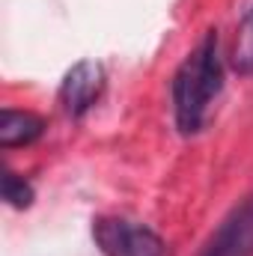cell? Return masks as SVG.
Instances as JSON below:
<instances>
[{
  "instance_id": "obj_1",
  "label": "cell",
  "mask_w": 253,
  "mask_h": 256,
  "mask_svg": "<svg viewBox=\"0 0 253 256\" xmlns=\"http://www.w3.org/2000/svg\"><path fill=\"white\" fill-rule=\"evenodd\" d=\"M220 86H224V66L218 57V36L206 33L173 78V108L179 131L185 134L200 131Z\"/></svg>"
},
{
  "instance_id": "obj_2",
  "label": "cell",
  "mask_w": 253,
  "mask_h": 256,
  "mask_svg": "<svg viewBox=\"0 0 253 256\" xmlns=\"http://www.w3.org/2000/svg\"><path fill=\"white\" fill-rule=\"evenodd\" d=\"M92 236L104 256H164V242L137 220L98 218Z\"/></svg>"
},
{
  "instance_id": "obj_3",
  "label": "cell",
  "mask_w": 253,
  "mask_h": 256,
  "mask_svg": "<svg viewBox=\"0 0 253 256\" xmlns=\"http://www.w3.org/2000/svg\"><path fill=\"white\" fill-rule=\"evenodd\" d=\"M202 256H253V196L232 208Z\"/></svg>"
},
{
  "instance_id": "obj_4",
  "label": "cell",
  "mask_w": 253,
  "mask_h": 256,
  "mask_svg": "<svg viewBox=\"0 0 253 256\" xmlns=\"http://www.w3.org/2000/svg\"><path fill=\"white\" fill-rule=\"evenodd\" d=\"M102 86H104V72L102 66L92 63V60H84L78 63L63 80V90H60V102H63L66 114L68 116H84L96 98L102 96Z\"/></svg>"
},
{
  "instance_id": "obj_5",
  "label": "cell",
  "mask_w": 253,
  "mask_h": 256,
  "mask_svg": "<svg viewBox=\"0 0 253 256\" xmlns=\"http://www.w3.org/2000/svg\"><path fill=\"white\" fill-rule=\"evenodd\" d=\"M42 131H45V122H42L36 114L6 108L3 116H0V146H3V149L27 146V143H33V140H39Z\"/></svg>"
},
{
  "instance_id": "obj_6",
  "label": "cell",
  "mask_w": 253,
  "mask_h": 256,
  "mask_svg": "<svg viewBox=\"0 0 253 256\" xmlns=\"http://www.w3.org/2000/svg\"><path fill=\"white\" fill-rule=\"evenodd\" d=\"M232 66L242 74H253V6L248 9L244 21L238 27L236 45H232Z\"/></svg>"
},
{
  "instance_id": "obj_7",
  "label": "cell",
  "mask_w": 253,
  "mask_h": 256,
  "mask_svg": "<svg viewBox=\"0 0 253 256\" xmlns=\"http://www.w3.org/2000/svg\"><path fill=\"white\" fill-rule=\"evenodd\" d=\"M3 200L12 206V208H27L33 202V188L24 176L18 173H6L3 176Z\"/></svg>"
}]
</instances>
